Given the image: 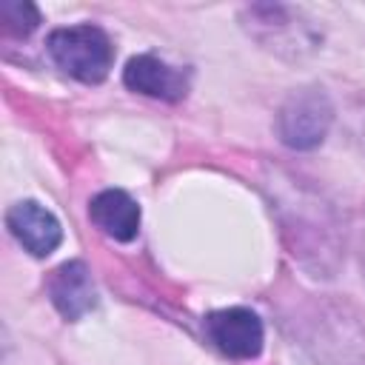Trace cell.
Masks as SVG:
<instances>
[{
  "mask_svg": "<svg viewBox=\"0 0 365 365\" xmlns=\"http://www.w3.org/2000/svg\"><path fill=\"white\" fill-rule=\"evenodd\" d=\"M46 48L57 68H63L80 83H103L114 60L108 34L91 23L54 29L46 40Z\"/></svg>",
  "mask_w": 365,
  "mask_h": 365,
  "instance_id": "1",
  "label": "cell"
},
{
  "mask_svg": "<svg viewBox=\"0 0 365 365\" xmlns=\"http://www.w3.org/2000/svg\"><path fill=\"white\" fill-rule=\"evenodd\" d=\"M334 120V106L322 88L291 91L277 114V134L288 148L308 151L317 148Z\"/></svg>",
  "mask_w": 365,
  "mask_h": 365,
  "instance_id": "2",
  "label": "cell"
},
{
  "mask_svg": "<svg viewBox=\"0 0 365 365\" xmlns=\"http://www.w3.org/2000/svg\"><path fill=\"white\" fill-rule=\"evenodd\" d=\"M211 342L234 359H254L262 351V322L251 308H220L205 317Z\"/></svg>",
  "mask_w": 365,
  "mask_h": 365,
  "instance_id": "3",
  "label": "cell"
},
{
  "mask_svg": "<svg viewBox=\"0 0 365 365\" xmlns=\"http://www.w3.org/2000/svg\"><path fill=\"white\" fill-rule=\"evenodd\" d=\"M6 225H9L11 237L34 257H48L63 240L60 220L46 205H40L34 200L14 202L6 214Z\"/></svg>",
  "mask_w": 365,
  "mask_h": 365,
  "instance_id": "4",
  "label": "cell"
},
{
  "mask_svg": "<svg viewBox=\"0 0 365 365\" xmlns=\"http://www.w3.org/2000/svg\"><path fill=\"white\" fill-rule=\"evenodd\" d=\"M123 83L131 91H140V94L157 97V100H168V103H177L188 94V77L154 54L131 57L123 68Z\"/></svg>",
  "mask_w": 365,
  "mask_h": 365,
  "instance_id": "5",
  "label": "cell"
},
{
  "mask_svg": "<svg viewBox=\"0 0 365 365\" xmlns=\"http://www.w3.org/2000/svg\"><path fill=\"white\" fill-rule=\"evenodd\" d=\"M48 299L66 319H80L97 305V291L91 282V271L83 259H68L57 265L48 277Z\"/></svg>",
  "mask_w": 365,
  "mask_h": 365,
  "instance_id": "6",
  "label": "cell"
},
{
  "mask_svg": "<svg viewBox=\"0 0 365 365\" xmlns=\"http://www.w3.org/2000/svg\"><path fill=\"white\" fill-rule=\"evenodd\" d=\"M91 222L117 242H131L140 231V205L123 188L100 191L88 205Z\"/></svg>",
  "mask_w": 365,
  "mask_h": 365,
  "instance_id": "7",
  "label": "cell"
},
{
  "mask_svg": "<svg viewBox=\"0 0 365 365\" xmlns=\"http://www.w3.org/2000/svg\"><path fill=\"white\" fill-rule=\"evenodd\" d=\"M0 20H3V29L9 34L26 37L37 29L40 11L31 3H23V0H6V3H0Z\"/></svg>",
  "mask_w": 365,
  "mask_h": 365,
  "instance_id": "8",
  "label": "cell"
},
{
  "mask_svg": "<svg viewBox=\"0 0 365 365\" xmlns=\"http://www.w3.org/2000/svg\"><path fill=\"white\" fill-rule=\"evenodd\" d=\"M362 140H365V128H362Z\"/></svg>",
  "mask_w": 365,
  "mask_h": 365,
  "instance_id": "9",
  "label": "cell"
}]
</instances>
